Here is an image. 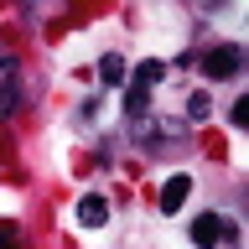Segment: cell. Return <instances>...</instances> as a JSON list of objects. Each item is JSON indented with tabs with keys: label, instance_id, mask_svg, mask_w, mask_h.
<instances>
[{
	"label": "cell",
	"instance_id": "1",
	"mask_svg": "<svg viewBox=\"0 0 249 249\" xmlns=\"http://www.w3.org/2000/svg\"><path fill=\"white\" fill-rule=\"evenodd\" d=\"M239 62H244L239 47H233V42H218L213 52L202 57V73H208V78H233V73H239Z\"/></svg>",
	"mask_w": 249,
	"mask_h": 249
},
{
	"label": "cell",
	"instance_id": "2",
	"mask_svg": "<svg viewBox=\"0 0 249 249\" xmlns=\"http://www.w3.org/2000/svg\"><path fill=\"white\" fill-rule=\"evenodd\" d=\"M161 78H166V62H161V57H145V62H140V68H135V73H130V89L151 93L156 83H161Z\"/></svg>",
	"mask_w": 249,
	"mask_h": 249
},
{
	"label": "cell",
	"instance_id": "3",
	"mask_svg": "<svg viewBox=\"0 0 249 249\" xmlns=\"http://www.w3.org/2000/svg\"><path fill=\"white\" fill-rule=\"evenodd\" d=\"M218 239H223V218H218V213H202L197 223H192V244H197V249H213Z\"/></svg>",
	"mask_w": 249,
	"mask_h": 249
},
{
	"label": "cell",
	"instance_id": "4",
	"mask_svg": "<svg viewBox=\"0 0 249 249\" xmlns=\"http://www.w3.org/2000/svg\"><path fill=\"white\" fill-rule=\"evenodd\" d=\"M187 192H192V177H187V171H177V177L161 187V208H166V213H177V208L187 202Z\"/></svg>",
	"mask_w": 249,
	"mask_h": 249
},
{
	"label": "cell",
	"instance_id": "5",
	"mask_svg": "<svg viewBox=\"0 0 249 249\" xmlns=\"http://www.w3.org/2000/svg\"><path fill=\"white\" fill-rule=\"evenodd\" d=\"M104 218H109V202L104 197H83V202H78V223H83V229H99Z\"/></svg>",
	"mask_w": 249,
	"mask_h": 249
},
{
	"label": "cell",
	"instance_id": "6",
	"mask_svg": "<svg viewBox=\"0 0 249 249\" xmlns=\"http://www.w3.org/2000/svg\"><path fill=\"white\" fill-rule=\"evenodd\" d=\"M151 114V93H140V89H124V120L130 124H140Z\"/></svg>",
	"mask_w": 249,
	"mask_h": 249
},
{
	"label": "cell",
	"instance_id": "7",
	"mask_svg": "<svg viewBox=\"0 0 249 249\" xmlns=\"http://www.w3.org/2000/svg\"><path fill=\"white\" fill-rule=\"evenodd\" d=\"M99 78H104V83H120V78H124V57H120V52H109V57L99 62Z\"/></svg>",
	"mask_w": 249,
	"mask_h": 249
},
{
	"label": "cell",
	"instance_id": "8",
	"mask_svg": "<svg viewBox=\"0 0 249 249\" xmlns=\"http://www.w3.org/2000/svg\"><path fill=\"white\" fill-rule=\"evenodd\" d=\"M208 109H213V99H208V93H192V99H187V114H192V120H208Z\"/></svg>",
	"mask_w": 249,
	"mask_h": 249
},
{
	"label": "cell",
	"instance_id": "9",
	"mask_svg": "<svg viewBox=\"0 0 249 249\" xmlns=\"http://www.w3.org/2000/svg\"><path fill=\"white\" fill-rule=\"evenodd\" d=\"M16 109V83H0V120Z\"/></svg>",
	"mask_w": 249,
	"mask_h": 249
},
{
	"label": "cell",
	"instance_id": "10",
	"mask_svg": "<svg viewBox=\"0 0 249 249\" xmlns=\"http://www.w3.org/2000/svg\"><path fill=\"white\" fill-rule=\"evenodd\" d=\"M16 239H21V229L16 223H0V249H16Z\"/></svg>",
	"mask_w": 249,
	"mask_h": 249
}]
</instances>
